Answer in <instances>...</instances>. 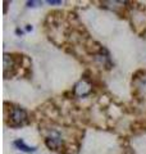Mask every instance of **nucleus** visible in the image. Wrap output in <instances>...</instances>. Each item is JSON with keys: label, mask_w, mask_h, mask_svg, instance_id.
Masks as SVG:
<instances>
[{"label": "nucleus", "mask_w": 146, "mask_h": 154, "mask_svg": "<svg viewBox=\"0 0 146 154\" xmlns=\"http://www.w3.org/2000/svg\"><path fill=\"white\" fill-rule=\"evenodd\" d=\"M47 4H51V5H58V4H62L60 0H47Z\"/></svg>", "instance_id": "39448f33"}, {"label": "nucleus", "mask_w": 146, "mask_h": 154, "mask_svg": "<svg viewBox=\"0 0 146 154\" xmlns=\"http://www.w3.org/2000/svg\"><path fill=\"white\" fill-rule=\"evenodd\" d=\"M37 4L40 5L41 2H27V5L28 7H37Z\"/></svg>", "instance_id": "423d86ee"}, {"label": "nucleus", "mask_w": 146, "mask_h": 154, "mask_svg": "<svg viewBox=\"0 0 146 154\" xmlns=\"http://www.w3.org/2000/svg\"><path fill=\"white\" fill-rule=\"evenodd\" d=\"M13 145L16 146L17 149H19V150L26 152V153H33V152H36V148H35V146L27 145V144L24 143L22 139H17L16 141H13Z\"/></svg>", "instance_id": "20e7f679"}, {"label": "nucleus", "mask_w": 146, "mask_h": 154, "mask_svg": "<svg viewBox=\"0 0 146 154\" xmlns=\"http://www.w3.org/2000/svg\"><path fill=\"white\" fill-rule=\"evenodd\" d=\"M45 144L49 149H53V150H58L63 146V139H62V135L59 131L56 130H53L49 134V136H46L45 139Z\"/></svg>", "instance_id": "f03ea898"}, {"label": "nucleus", "mask_w": 146, "mask_h": 154, "mask_svg": "<svg viewBox=\"0 0 146 154\" xmlns=\"http://www.w3.org/2000/svg\"><path fill=\"white\" fill-rule=\"evenodd\" d=\"M27 122V112L21 107H14L12 108L11 113H9V122L8 125L11 127H21Z\"/></svg>", "instance_id": "f257e3e1"}, {"label": "nucleus", "mask_w": 146, "mask_h": 154, "mask_svg": "<svg viewBox=\"0 0 146 154\" xmlns=\"http://www.w3.org/2000/svg\"><path fill=\"white\" fill-rule=\"evenodd\" d=\"M91 91H92V86L87 82L86 80L80 81V82L75 86V94L78 95V96H82V98H84V96L90 95Z\"/></svg>", "instance_id": "7ed1b4c3"}, {"label": "nucleus", "mask_w": 146, "mask_h": 154, "mask_svg": "<svg viewBox=\"0 0 146 154\" xmlns=\"http://www.w3.org/2000/svg\"><path fill=\"white\" fill-rule=\"evenodd\" d=\"M31 30H32V26L28 25V26H27V31H31Z\"/></svg>", "instance_id": "0eeeda50"}]
</instances>
